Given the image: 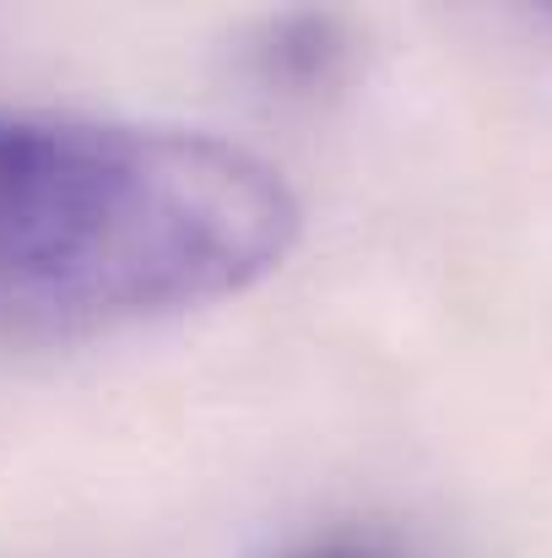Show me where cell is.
I'll use <instances>...</instances> for the list:
<instances>
[{
    "mask_svg": "<svg viewBox=\"0 0 552 558\" xmlns=\"http://www.w3.org/2000/svg\"><path fill=\"white\" fill-rule=\"evenodd\" d=\"M287 558H373L368 548H358V543H315V548H298V554Z\"/></svg>",
    "mask_w": 552,
    "mask_h": 558,
    "instance_id": "7a4b0ae2",
    "label": "cell"
},
{
    "mask_svg": "<svg viewBox=\"0 0 552 558\" xmlns=\"http://www.w3.org/2000/svg\"><path fill=\"white\" fill-rule=\"evenodd\" d=\"M293 233V190L233 142L0 114V310L16 320L195 310L266 277Z\"/></svg>",
    "mask_w": 552,
    "mask_h": 558,
    "instance_id": "6da1fadb",
    "label": "cell"
}]
</instances>
